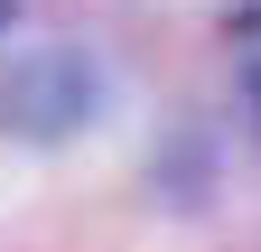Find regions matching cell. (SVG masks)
I'll return each mask as SVG.
<instances>
[{
    "mask_svg": "<svg viewBox=\"0 0 261 252\" xmlns=\"http://www.w3.org/2000/svg\"><path fill=\"white\" fill-rule=\"evenodd\" d=\"M0 28H10V0H0Z\"/></svg>",
    "mask_w": 261,
    "mask_h": 252,
    "instance_id": "obj_2",
    "label": "cell"
},
{
    "mask_svg": "<svg viewBox=\"0 0 261 252\" xmlns=\"http://www.w3.org/2000/svg\"><path fill=\"white\" fill-rule=\"evenodd\" d=\"M93 103H103V75L75 47H38L0 66V131L10 140H65L93 121Z\"/></svg>",
    "mask_w": 261,
    "mask_h": 252,
    "instance_id": "obj_1",
    "label": "cell"
}]
</instances>
